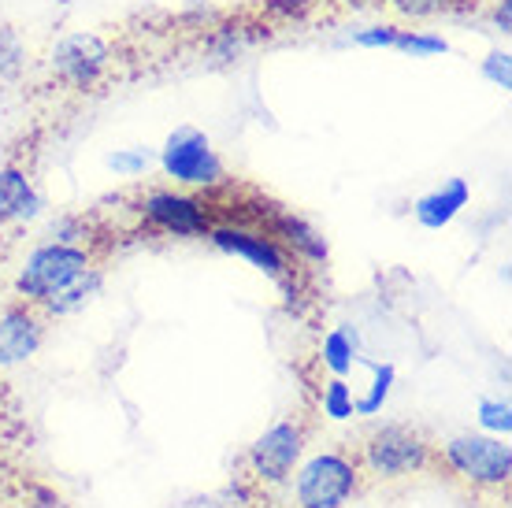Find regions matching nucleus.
I'll use <instances>...</instances> for the list:
<instances>
[{"mask_svg": "<svg viewBox=\"0 0 512 508\" xmlns=\"http://www.w3.org/2000/svg\"><path fill=\"white\" fill-rule=\"evenodd\" d=\"M104 271L86 245L45 242L15 275V297L38 305L49 319L75 316L101 293Z\"/></svg>", "mask_w": 512, "mask_h": 508, "instance_id": "nucleus-1", "label": "nucleus"}, {"mask_svg": "<svg viewBox=\"0 0 512 508\" xmlns=\"http://www.w3.org/2000/svg\"><path fill=\"white\" fill-rule=\"evenodd\" d=\"M360 475H375V479H405V475H420V471L442 468L438 449L423 438L409 423H383L375 427L357 453Z\"/></svg>", "mask_w": 512, "mask_h": 508, "instance_id": "nucleus-2", "label": "nucleus"}, {"mask_svg": "<svg viewBox=\"0 0 512 508\" xmlns=\"http://www.w3.org/2000/svg\"><path fill=\"white\" fill-rule=\"evenodd\" d=\"M112 64H116V49L93 30H71L52 41L49 49V75L71 93L97 89L108 78Z\"/></svg>", "mask_w": 512, "mask_h": 508, "instance_id": "nucleus-3", "label": "nucleus"}, {"mask_svg": "<svg viewBox=\"0 0 512 508\" xmlns=\"http://www.w3.org/2000/svg\"><path fill=\"white\" fill-rule=\"evenodd\" d=\"M442 468H449L457 479L479 490H498L509 486L512 475V449L498 438H483V434H457L438 449Z\"/></svg>", "mask_w": 512, "mask_h": 508, "instance_id": "nucleus-4", "label": "nucleus"}, {"mask_svg": "<svg viewBox=\"0 0 512 508\" xmlns=\"http://www.w3.org/2000/svg\"><path fill=\"white\" fill-rule=\"evenodd\" d=\"M160 167L167 171V178H175L179 186H193V190H216L227 178V167L212 149L208 134L197 127H175L167 134L160 149Z\"/></svg>", "mask_w": 512, "mask_h": 508, "instance_id": "nucleus-5", "label": "nucleus"}, {"mask_svg": "<svg viewBox=\"0 0 512 508\" xmlns=\"http://www.w3.org/2000/svg\"><path fill=\"white\" fill-rule=\"evenodd\" d=\"M360 468L349 453H320L297 471V508H342L357 494Z\"/></svg>", "mask_w": 512, "mask_h": 508, "instance_id": "nucleus-6", "label": "nucleus"}, {"mask_svg": "<svg viewBox=\"0 0 512 508\" xmlns=\"http://www.w3.org/2000/svg\"><path fill=\"white\" fill-rule=\"evenodd\" d=\"M141 219L160 234H175V238H205L212 230V208L205 201H197L190 193L175 190H153L145 193L138 204Z\"/></svg>", "mask_w": 512, "mask_h": 508, "instance_id": "nucleus-7", "label": "nucleus"}, {"mask_svg": "<svg viewBox=\"0 0 512 508\" xmlns=\"http://www.w3.org/2000/svg\"><path fill=\"white\" fill-rule=\"evenodd\" d=\"M208 242L223 249L231 256H242L253 267H260L268 279L275 282H290V253L282 249L268 230H256V227H242V223H212L208 230Z\"/></svg>", "mask_w": 512, "mask_h": 508, "instance_id": "nucleus-8", "label": "nucleus"}, {"mask_svg": "<svg viewBox=\"0 0 512 508\" xmlns=\"http://www.w3.org/2000/svg\"><path fill=\"white\" fill-rule=\"evenodd\" d=\"M305 423L297 420H282L275 423L271 431H264L249 449V468L260 483H286L294 464L301 460V449H305Z\"/></svg>", "mask_w": 512, "mask_h": 508, "instance_id": "nucleus-9", "label": "nucleus"}, {"mask_svg": "<svg viewBox=\"0 0 512 508\" xmlns=\"http://www.w3.org/2000/svg\"><path fill=\"white\" fill-rule=\"evenodd\" d=\"M49 331V316L38 305L15 297L0 308V368H19L38 353Z\"/></svg>", "mask_w": 512, "mask_h": 508, "instance_id": "nucleus-10", "label": "nucleus"}, {"mask_svg": "<svg viewBox=\"0 0 512 508\" xmlns=\"http://www.w3.org/2000/svg\"><path fill=\"white\" fill-rule=\"evenodd\" d=\"M260 230H268L286 253L301 256V260H312V264H323V260H327V242H323L320 230L308 227L305 219L294 216V212H282L279 204H268V208L260 212Z\"/></svg>", "mask_w": 512, "mask_h": 508, "instance_id": "nucleus-11", "label": "nucleus"}, {"mask_svg": "<svg viewBox=\"0 0 512 508\" xmlns=\"http://www.w3.org/2000/svg\"><path fill=\"white\" fill-rule=\"evenodd\" d=\"M41 216V193L34 186L30 171L19 164L0 167V223L4 227H23Z\"/></svg>", "mask_w": 512, "mask_h": 508, "instance_id": "nucleus-12", "label": "nucleus"}, {"mask_svg": "<svg viewBox=\"0 0 512 508\" xmlns=\"http://www.w3.org/2000/svg\"><path fill=\"white\" fill-rule=\"evenodd\" d=\"M468 201H472V186H468L464 178H446L442 186H435L431 193H423L420 201L412 204V212H416V223H420V227L442 230L461 216V208H468Z\"/></svg>", "mask_w": 512, "mask_h": 508, "instance_id": "nucleus-13", "label": "nucleus"}, {"mask_svg": "<svg viewBox=\"0 0 512 508\" xmlns=\"http://www.w3.org/2000/svg\"><path fill=\"white\" fill-rule=\"evenodd\" d=\"M397 26H423L446 19V15H464L475 8V0H379Z\"/></svg>", "mask_w": 512, "mask_h": 508, "instance_id": "nucleus-14", "label": "nucleus"}, {"mask_svg": "<svg viewBox=\"0 0 512 508\" xmlns=\"http://www.w3.org/2000/svg\"><path fill=\"white\" fill-rule=\"evenodd\" d=\"M30 71V49H26L23 34L15 26H0V82H23V75Z\"/></svg>", "mask_w": 512, "mask_h": 508, "instance_id": "nucleus-15", "label": "nucleus"}, {"mask_svg": "<svg viewBox=\"0 0 512 508\" xmlns=\"http://www.w3.org/2000/svg\"><path fill=\"white\" fill-rule=\"evenodd\" d=\"M353 349H357V342L349 338V331H342V327H334L327 338H323V368L331 371L334 379H346L349 368H353Z\"/></svg>", "mask_w": 512, "mask_h": 508, "instance_id": "nucleus-16", "label": "nucleus"}, {"mask_svg": "<svg viewBox=\"0 0 512 508\" xmlns=\"http://www.w3.org/2000/svg\"><path fill=\"white\" fill-rule=\"evenodd\" d=\"M397 52H405V56H442L449 52V41L442 34H431V30H416V26H401V34H397Z\"/></svg>", "mask_w": 512, "mask_h": 508, "instance_id": "nucleus-17", "label": "nucleus"}, {"mask_svg": "<svg viewBox=\"0 0 512 508\" xmlns=\"http://www.w3.org/2000/svg\"><path fill=\"white\" fill-rule=\"evenodd\" d=\"M323 416H331V420H349L353 412H357V401H353V390L346 386V379H331L323 386Z\"/></svg>", "mask_w": 512, "mask_h": 508, "instance_id": "nucleus-18", "label": "nucleus"}, {"mask_svg": "<svg viewBox=\"0 0 512 508\" xmlns=\"http://www.w3.org/2000/svg\"><path fill=\"white\" fill-rule=\"evenodd\" d=\"M108 167L123 178H138L153 167V153L149 149H116V153L108 156Z\"/></svg>", "mask_w": 512, "mask_h": 508, "instance_id": "nucleus-19", "label": "nucleus"}, {"mask_svg": "<svg viewBox=\"0 0 512 508\" xmlns=\"http://www.w3.org/2000/svg\"><path fill=\"white\" fill-rule=\"evenodd\" d=\"M397 34H401L397 23H375V26L357 30V34H353V45H357V49H394Z\"/></svg>", "mask_w": 512, "mask_h": 508, "instance_id": "nucleus-20", "label": "nucleus"}, {"mask_svg": "<svg viewBox=\"0 0 512 508\" xmlns=\"http://www.w3.org/2000/svg\"><path fill=\"white\" fill-rule=\"evenodd\" d=\"M390 386H394V364H379L375 368V386H372V394L360 401V412L364 416H375L379 408H383V401H386V394H390Z\"/></svg>", "mask_w": 512, "mask_h": 508, "instance_id": "nucleus-21", "label": "nucleus"}, {"mask_svg": "<svg viewBox=\"0 0 512 508\" xmlns=\"http://www.w3.org/2000/svg\"><path fill=\"white\" fill-rule=\"evenodd\" d=\"M245 45H249V41H245L242 26H219L216 34H212V41H208V49L216 52L219 60H234Z\"/></svg>", "mask_w": 512, "mask_h": 508, "instance_id": "nucleus-22", "label": "nucleus"}, {"mask_svg": "<svg viewBox=\"0 0 512 508\" xmlns=\"http://www.w3.org/2000/svg\"><path fill=\"white\" fill-rule=\"evenodd\" d=\"M483 78L487 82H494V86H501V89H509L512 86V56H509V49H494L483 60Z\"/></svg>", "mask_w": 512, "mask_h": 508, "instance_id": "nucleus-23", "label": "nucleus"}, {"mask_svg": "<svg viewBox=\"0 0 512 508\" xmlns=\"http://www.w3.org/2000/svg\"><path fill=\"white\" fill-rule=\"evenodd\" d=\"M479 423L498 434H509V427H512L509 401H479Z\"/></svg>", "mask_w": 512, "mask_h": 508, "instance_id": "nucleus-24", "label": "nucleus"}, {"mask_svg": "<svg viewBox=\"0 0 512 508\" xmlns=\"http://www.w3.org/2000/svg\"><path fill=\"white\" fill-rule=\"evenodd\" d=\"M494 26H498L501 34H512V0H498V8H494Z\"/></svg>", "mask_w": 512, "mask_h": 508, "instance_id": "nucleus-25", "label": "nucleus"}, {"mask_svg": "<svg viewBox=\"0 0 512 508\" xmlns=\"http://www.w3.org/2000/svg\"><path fill=\"white\" fill-rule=\"evenodd\" d=\"M342 8H364V4H372V0H338Z\"/></svg>", "mask_w": 512, "mask_h": 508, "instance_id": "nucleus-26", "label": "nucleus"}]
</instances>
